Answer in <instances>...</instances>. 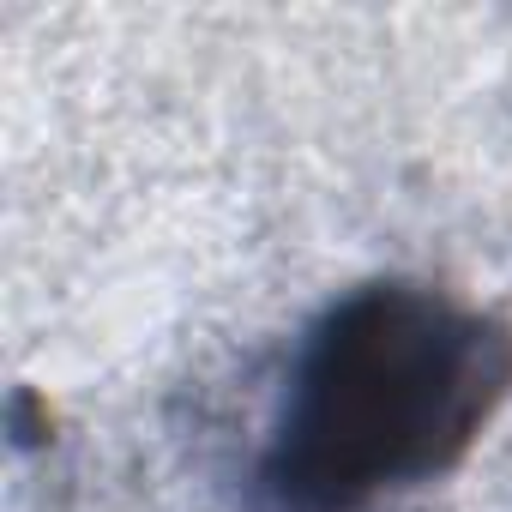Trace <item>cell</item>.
<instances>
[{
    "mask_svg": "<svg viewBox=\"0 0 512 512\" xmlns=\"http://www.w3.org/2000/svg\"><path fill=\"white\" fill-rule=\"evenodd\" d=\"M512 398V326L416 278L326 302L247 470V512H380L446 476Z\"/></svg>",
    "mask_w": 512,
    "mask_h": 512,
    "instance_id": "obj_1",
    "label": "cell"
}]
</instances>
